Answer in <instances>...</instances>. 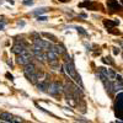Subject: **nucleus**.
<instances>
[{
  "instance_id": "nucleus-13",
  "label": "nucleus",
  "mask_w": 123,
  "mask_h": 123,
  "mask_svg": "<svg viewBox=\"0 0 123 123\" xmlns=\"http://www.w3.org/2000/svg\"><path fill=\"white\" fill-rule=\"evenodd\" d=\"M33 0H22V4L26 5V6H32L33 5Z\"/></svg>"
},
{
  "instance_id": "nucleus-17",
  "label": "nucleus",
  "mask_w": 123,
  "mask_h": 123,
  "mask_svg": "<svg viewBox=\"0 0 123 123\" xmlns=\"http://www.w3.org/2000/svg\"><path fill=\"white\" fill-rule=\"evenodd\" d=\"M17 25H18L20 27H24V26H25V22H24V21H20V22H18Z\"/></svg>"
},
{
  "instance_id": "nucleus-20",
  "label": "nucleus",
  "mask_w": 123,
  "mask_h": 123,
  "mask_svg": "<svg viewBox=\"0 0 123 123\" xmlns=\"http://www.w3.org/2000/svg\"><path fill=\"white\" fill-rule=\"evenodd\" d=\"M59 1H62V3H67V1H70V0H59Z\"/></svg>"
},
{
  "instance_id": "nucleus-8",
  "label": "nucleus",
  "mask_w": 123,
  "mask_h": 123,
  "mask_svg": "<svg viewBox=\"0 0 123 123\" xmlns=\"http://www.w3.org/2000/svg\"><path fill=\"white\" fill-rule=\"evenodd\" d=\"M48 85H49V84L44 83V81H39L37 86H38V90H39V91H42V92H48Z\"/></svg>"
},
{
  "instance_id": "nucleus-18",
  "label": "nucleus",
  "mask_w": 123,
  "mask_h": 123,
  "mask_svg": "<svg viewBox=\"0 0 123 123\" xmlns=\"http://www.w3.org/2000/svg\"><path fill=\"white\" fill-rule=\"evenodd\" d=\"M113 52H115V54H117V53H119V49H117V48H115V50H113Z\"/></svg>"
},
{
  "instance_id": "nucleus-9",
  "label": "nucleus",
  "mask_w": 123,
  "mask_h": 123,
  "mask_svg": "<svg viewBox=\"0 0 123 123\" xmlns=\"http://www.w3.org/2000/svg\"><path fill=\"white\" fill-rule=\"evenodd\" d=\"M119 24V21H117V20H116V21H107V20H105V21H104V25L108 28V30H111V27H113V26H116V25H118Z\"/></svg>"
},
{
  "instance_id": "nucleus-15",
  "label": "nucleus",
  "mask_w": 123,
  "mask_h": 123,
  "mask_svg": "<svg viewBox=\"0 0 123 123\" xmlns=\"http://www.w3.org/2000/svg\"><path fill=\"white\" fill-rule=\"evenodd\" d=\"M104 62H105V63H110V64H112V63H113V62L111 60V58H108V57L104 58Z\"/></svg>"
},
{
  "instance_id": "nucleus-6",
  "label": "nucleus",
  "mask_w": 123,
  "mask_h": 123,
  "mask_svg": "<svg viewBox=\"0 0 123 123\" xmlns=\"http://www.w3.org/2000/svg\"><path fill=\"white\" fill-rule=\"evenodd\" d=\"M30 58L28 57H25V55H18L17 57V59H16V62H17V63L18 64H22V65H27V64H30Z\"/></svg>"
},
{
  "instance_id": "nucleus-4",
  "label": "nucleus",
  "mask_w": 123,
  "mask_h": 123,
  "mask_svg": "<svg viewBox=\"0 0 123 123\" xmlns=\"http://www.w3.org/2000/svg\"><path fill=\"white\" fill-rule=\"evenodd\" d=\"M100 73L101 74H104L110 81H115L117 75L113 70H111V69H106V68H100Z\"/></svg>"
},
{
  "instance_id": "nucleus-1",
  "label": "nucleus",
  "mask_w": 123,
  "mask_h": 123,
  "mask_svg": "<svg viewBox=\"0 0 123 123\" xmlns=\"http://www.w3.org/2000/svg\"><path fill=\"white\" fill-rule=\"evenodd\" d=\"M64 69H65V73L71 78V79H74L76 83L83 87V83H81V79H80V75L78 74V71L75 69V65L73 63V60H71L70 57L67 55V59H65V64H64Z\"/></svg>"
},
{
  "instance_id": "nucleus-3",
  "label": "nucleus",
  "mask_w": 123,
  "mask_h": 123,
  "mask_svg": "<svg viewBox=\"0 0 123 123\" xmlns=\"http://www.w3.org/2000/svg\"><path fill=\"white\" fill-rule=\"evenodd\" d=\"M26 50V44L22 42V41H20V42H16L14 44V47L11 48V52L15 53V54H18V55H21Z\"/></svg>"
},
{
  "instance_id": "nucleus-12",
  "label": "nucleus",
  "mask_w": 123,
  "mask_h": 123,
  "mask_svg": "<svg viewBox=\"0 0 123 123\" xmlns=\"http://www.w3.org/2000/svg\"><path fill=\"white\" fill-rule=\"evenodd\" d=\"M42 36L47 37V38H50V41H57V37L52 33H47V32H42Z\"/></svg>"
},
{
  "instance_id": "nucleus-14",
  "label": "nucleus",
  "mask_w": 123,
  "mask_h": 123,
  "mask_svg": "<svg viewBox=\"0 0 123 123\" xmlns=\"http://www.w3.org/2000/svg\"><path fill=\"white\" fill-rule=\"evenodd\" d=\"M76 31H78L79 33L84 35V36H86V35H87V32H86V31H85V30H84L83 27H76Z\"/></svg>"
},
{
  "instance_id": "nucleus-7",
  "label": "nucleus",
  "mask_w": 123,
  "mask_h": 123,
  "mask_svg": "<svg viewBox=\"0 0 123 123\" xmlns=\"http://www.w3.org/2000/svg\"><path fill=\"white\" fill-rule=\"evenodd\" d=\"M107 5H108V7H110L111 11H116V10H118V9H119L118 3H117V1H115V0H108V1H107Z\"/></svg>"
},
{
  "instance_id": "nucleus-11",
  "label": "nucleus",
  "mask_w": 123,
  "mask_h": 123,
  "mask_svg": "<svg viewBox=\"0 0 123 123\" xmlns=\"http://www.w3.org/2000/svg\"><path fill=\"white\" fill-rule=\"evenodd\" d=\"M44 12H47V9H46V7H41V9H37V10H35V11L32 12V15L39 16L41 14H44Z\"/></svg>"
},
{
  "instance_id": "nucleus-10",
  "label": "nucleus",
  "mask_w": 123,
  "mask_h": 123,
  "mask_svg": "<svg viewBox=\"0 0 123 123\" xmlns=\"http://www.w3.org/2000/svg\"><path fill=\"white\" fill-rule=\"evenodd\" d=\"M55 49H57V54H67V49L64 48V46L57 44L55 46Z\"/></svg>"
},
{
  "instance_id": "nucleus-16",
  "label": "nucleus",
  "mask_w": 123,
  "mask_h": 123,
  "mask_svg": "<svg viewBox=\"0 0 123 123\" xmlns=\"http://www.w3.org/2000/svg\"><path fill=\"white\" fill-rule=\"evenodd\" d=\"M37 20H38V21H47V17L46 16H38Z\"/></svg>"
},
{
  "instance_id": "nucleus-5",
  "label": "nucleus",
  "mask_w": 123,
  "mask_h": 123,
  "mask_svg": "<svg viewBox=\"0 0 123 123\" xmlns=\"http://www.w3.org/2000/svg\"><path fill=\"white\" fill-rule=\"evenodd\" d=\"M36 71H37V69H36V67H35L32 63L27 64V65L25 67V69H24V73H25V75H26V76H30V75L35 74Z\"/></svg>"
},
{
  "instance_id": "nucleus-2",
  "label": "nucleus",
  "mask_w": 123,
  "mask_h": 123,
  "mask_svg": "<svg viewBox=\"0 0 123 123\" xmlns=\"http://www.w3.org/2000/svg\"><path fill=\"white\" fill-rule=\"evenodd\" d=\"M48 92L50 95H58L64 92V87L60 83H50L48 85Z\"/></svg>"
},
{
  "instance_id": "nucleus-19",
  "label": "nucleus",
  "mask_w": 123,
  "mask_h": 123,
  "mask_svg": "<svg viewBox=\"0 0 123 123\" xmlns=\"http://www.w3.org/2000/svg\"><path fill=\"white\" fill-rule=\"evenodd\" d=\"M4 26H5V24H0V30H3Z\"/></svg>"
}]
</instances>
